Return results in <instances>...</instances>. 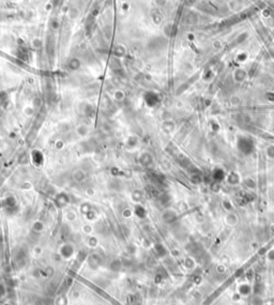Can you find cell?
<instances>
[{
  "label": "cell",
  "instance_id": "3",
  "mask_svg": "<svg viewBox=\"0 0 274 305\" xmlns=\"http://www.w3.org/2000/svg\"><path fill=\"white\" fill-rule=\"evenodd\" d=\"M239 292L243 296H246V294H249V285H242V286H240L239 288Z\"/></svg>",
  "mask_w": 274,
  "mask_h": 305
},
{
  "label": "cell",
  "instance_id": "4",
  "mask_svg": "<svg viewBox=\"0 0 274 305\" xmlns=\"http://www.w3.org/2000/svg\"><path fill=\"white\" fill-rule=\"evenodd\" d=\"M56 305H66V299L64 298V296L58 297V299L56 301Z\"/></svg>",
  "mask_w": 274,
  "mask_h": 305
},
{
  "label": "cell",
  "instance_id": "7",
  "mask_svg": "<svg viewBox=\"0 0 274 305\" xmlns=\"http://www.w3.org/2000/svg\"><path fill=\"white\" fill-rule=\"evenodd\" d=\"M6 293V289H4V287L2 286V285H0V297L3 296Z\"/></svg>",
  "mask_w": 274,
  "mask_h": 305
},
{
  "label": "cell",
  "instance_id": "6",
  "mask_svg": "<svg viewBox=\"0 0 274 305\" xmlns=\"http://www.w3.org/2000/svg\"><path fill=\"white\" fill-rule=\"evenodd\" d=\"M268 258L270 259V260H274V251H271V252H269Z\"/></svg>",
  "mask_w": 274,
  "mask_h": 305
},
{
  "label": "cell",
  "instance_id": "2",
  "mask_svg": "<svg viewBox=\"0 0 274 305\" xmlns=\"http://www.w3.org/2000/svg\"><path fill=\"white\" fill-rule=\"evenodd\" d=\"M226 223L230 226H234L238 223V216L234 213H228L226 216Z\"/></svg>",
  "mask_w": 274,
  "mask_h": 305
},
{
  "label": "cell",
  "instance_id": "5",
  "mask_svg": "<svg viewBox=\"0 0 274 305\" xmlns=\"http://www.w3.org/2000/svg\"><path fill=\"white\" fill-rule=\"evenodd\" d=\"M267 153H268V155L270 157H274V146L269 147L268 149H267Z\"/></svg>",
  "mask_w": 274,
  "mask_h": 305
},
{
  "label": "cell",
  "instance_id": "8",
  "mask_svg": "<svg viewBox=\"0 0 274 305\" xmlns=\"http://www.w3.org/2000/svg\"><path fill=\"white\" fill-rule=\"evenodd\" d=\"M218 271L220 272V273H221V272H224L225 271V267H224V265H220V267H218Z\"/></svg>",
  "mask_w": 274,
  "mask_h": 305
},
{
  "label": "cell",
  "instance_id": "1",
  "mask_svg": "<svg viewBox=\"0 0 274 305\" xmlns=\"http://www.w3.org/2000/svg\"><path fill=\"white\" fill-rule=\"evenodd\" d=\"M238 148L239 150H241L244 154H249L252 152L253 149H254V143L251 139L249 138H240L239 141H238Z\"/></svg>",
  "mask_w": 274,
  "mask_h": 305
}]
</instances>
